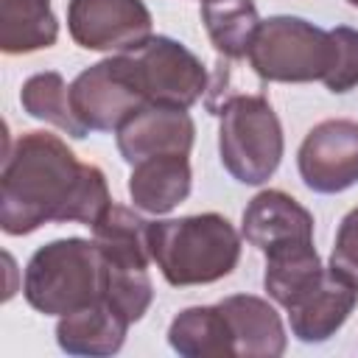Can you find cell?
I'll return each instance as SVG.
<instances>
[{
	"instance_id": "277c9868",
	"label": "cell",
	"mask_w": 358,
	"mask_h": 358,
	"mask_svg": "<svg viewBox=\"0 0 358 358\" xmlns=\"http://www.w3.org/2000/svg\"><path fill=\"white\" fill-rule=\"evenodd\" d=\"M221 117L218 154L227 173L241 185H263L282 159V126L263 95L238 92L215 112Z\"/></svg>"
},
{
	"instance_id": "5b68a950",
	"label": "cell",
	"mask_w": 358,
	"mask_h": 358,
	"mask_svg": "<svg viewBox=\"0 0 358 358\" xmlns=\"http://www.w3.org/2000/svg\"><path fill=\"white\" fill-rule=\"evenodd\" d=\"M330 31L291 14H277L260 22L249 48V64L263 81L305 84L322 81L330 70Z\"/></svg>"
},
{
	"instance_id": "e0dca14e",
	"label": "cell",
	"mask_w": 358,
	"mask_h": 358,
	"mask_svg": "<svg viewBox=\"0 0 358 358\" xmlns=\"http://www.w3.org/2000/svg\"><path fill=\"white\" fill-rule=\"evenodd\" d=\"M168 344L182 358H224L235 355V341L227 316L218 305L185 308L168 327Z\"/></svg>"
},
{
	"instance_id": "9a60e30c",
	"label": "cell",
	"mask_w": 358,
	"mask_h": 358,
	"mask_svg": "<svg viewBox=\"0 0 358 358\" xmlns=\"http://www.w3.org/2000/svg\"><path fill=\"white\" fill-rule=\"evenodd\" d=\"M129 322L103 299L73 310L59 319L56 324V341L67 355H90L103 358L120 352L126 341Z\"/></svg>"
},
{
	"instance_id": "3957f363",
	"label": "cell",
	"mask_w": 358,
	"mask_h": 358,
	"mask_svg": "<svg viewBox=\"0 0 358 358\" xmlns=\"http://www.w3.org/2000/svg\"><path fill=\"white\" fill-rule=\"evenodd\" d=\"M106 263L95 241L59 238L39 246L22 277L25 302L45 316H67L103 299Z\"/></svg>"
},
{
	"instance_id": "d4e9b609",
	"label": "cell",
	"mask_w": 358,
	"mask_h": 358,
	"mask_svg": "<svg viewBox=\"0 0 358 358\" xmlns=\"http://www.w3.org/2000/svg\"><path fill=\"white\" fill-rule=\"evenodd\" d=\"M347 3H350V6H355V8H358V0H347Z\"/></svg>"
},
{
	"instance_id": "603a6c76",
	"label": "cell",
	"mask_w": 358,
	"mask_h": 358,
	"mask_svg": "<svg viewBox=\"0 0 358 358\" xmlns=\"http://www.w3.org/2000/svg\"><path fill=\"white\" fill-rule=\"evenodd\" d=\"M333 42V56H330V70L322 78L330 92H350L358 87V31L347 25H336L330 31Z\"/></svg>"
},
{
	"instance_id": "2e32d148",
	"label": "cell",
	"mask_w": 358,
	"mask_h": 358,
	"mask_svg": "<svg viewBox=\"0 0 358 358\" xmlns=\"http://www.w3.org/2000/svg\"><path fill=\"white\" fill-rule=\"evenodd\" d=\"M90 229L109 268H148V221L134 210L112 201Z\"/></svg>"
},
{
	"instance_id": "7402d4cb",
	"label": "cell",
	"mask_w": 358,
	"mask_h": 358,
	"mask_svg": "<svg viewBox=\"0 0 358 358\" xmlns=\"http://www.w3.org/2000/svg\"><path fill=\"white\" fill-rule=\"evenodd\" d=\"M103 302H109L129 324L140 322L154 302L148 268H109L103 282Z\"/></svg>"
},
{
	"instance_id": "52a82bcc",
	"label": "cell",
	"mask_w": 358,
	"mask_h": 358,
	"mask_svg": "<svg viewBox=\"0 0 358 358\" xmlns=\"http://www.w3.org/2000/svg\"><path fill=\"white\" fill-rule=\"evenodd\" d=\"M70 101L90 131H117L129 117L148 106L126 53L81 70L70 84Z\"/></svg>"
},
{
	"instance_id": "ac0fdd59",
	"label": "cell",
	"mask_w": 358,
	"mask_h": 358,
	"mask_svg": "<svg viewBox=\"0 0 358 358\" xmlns=\"http://www.w3.org/2000/svg\"><path fill=\"white\" fill-rule=\"evenodd\" d=\"M59 39V20L50 0H0V50L8 56L50 48Z\"/></svg>"
},
{
	"instance_id": "484cf974",
	"label": "cell",
	"mask_w": 358,
	"mask_h": 358,
	"mask_svg": "<svg viewBox=\"0 0 358 358\" xmlns=\"http://www.w3.org/2000/svg\"><path fill=\"white\" fill-rule=\"evenodd\" d=\"M201 3H210V0H201Z\"/></svg>"
},
{
	"instance_id": "30bf717a",
	"label": "cell",
	"mask_w": 358,
	"mask_h": 358,
	"mask_svg": "<svg viewBox=\"0 0 358 358\" xmlns=\"http://www.w3.org/2000/svg\"><path fill=\"white\" fill-rule=\"evenodd\" d=\"M117 151L120 157L134 165L148 157H162V154H190L196 126L187 109L176 106H159L148 103L143 106L134 117H129L117 131Z\"/></svg>"
},
{
	"instance_id": "7a4b0ae2",
	"label": "cell",
	"mask_w": 358,
	"mask_h": 358,
	"mask_svg": "<svg viewBox=\"0 0 358 358\" xmlns=\"http://www.w3.org/2000/svg\"><path fill=\"white\" fill-rule=\"evenodd\" d=\"M151 260L162 277L176 285H210L241 260V235L218 213L148 221Z\"/></svg>"
},
{
	"instance_id": "8992f818",
	"label": "cell",
	"mask_w": 358,
	"mask_h": 358,
	"mask_svg": "<svg viewBox=\"0 0 358 358\" xmlns=\"http://www.w3.org/2000/svg\"><path fill=\"white\" fill-rule=\"evenodd\" d=\"M126 56L148 103L190 109L210 87L201 59L171 36H151Z\"/></svg>"
},
{
	"instance_id": "5bb4252c",
	"label": "cell",
	"mask_w": 358,
	"mask_h": 358,
	"mask_svg": "<svg viewBox=\"0 0 358 358\" xmlns=\"http://www.w3.org/2000/svg\"><path fill=\"white\" fill-rule=\"evenodd\" d=\"M193 171L185 154L148 157L131 165L129 196L137 210L151 215H165L190 196Z\"/></svg>"
},
{
	"instance_id": "4fadbf2b",
	"label": "cell",
	"mask_w": 358,
	"mask_h": 358,
	"mask_svg": "<svg viewBox=\"0 0 358 358\" xmlns=\"http://www.w3.org/2000/svg\"><path fill=\"white\" fill-rule=\"evenodd\" d=\"M227 316L238 358H280L285 352V327L274 305L252 294H232L218 302Z\"/></svg>"
},
{
	"instance_id": "8fae6325",
	"label": "cell",
	"mask_w": 358,
	"mask_h": 358,
	"mask_svg": "<svg viewBox=\"0 0 358 358\" xmlns=\"http://www.w3.org/2000/svg\"><path fill=\"white\" fill-rule=\"evenodd\" d=\"M241 235L263 255L296 243H313V215L282 190H260L243 210Z\"/></svg>"
},
{
	"instance_id": "ba28073f",
	"label": "cell",
	"mask_w": 358,
	"mask_h": 358,
	"mask_svg": "<svg viewBox=\"0 0 358 358\" xmlns=\"http://www.w3.org/2000/svg\"><path fill=\"white\" fill-rule=\"evenodd\" d=\"M67 31L84 50L129 53L151 39V11L143 0H70Z\"/></svg>"
},
{
	"instance_id": "cb8c5ba5",
	"label": "cell",
	"mask_w": 358,
	"mask_h": 358,
	"mask_svg": "<svg viewBox=\"0 0 358 358\" xmlns=\"http://www.w3.org/2000/svg\"><path fill=\"white\" fill-rule=\"evenodd\" d=\"M330 268L358 288V207H352L336 232V243L330 252Z\"/></svg>"
},
{
	"instance_id": "9c48e42d",
	"label": "cell",
	"mask_w": 358,
	"mask_h": 358,
	"mask_svg": "<svg viewBox=\"0 0 358 358\" xmlns=\"http://www.w3.org/2000/svg\"><path fill=\"white\" fill-rule=\"evenodd\" d=\"M296 165L313 193H341L358 185V123L347 117L316 123L299 145Z\"/></svg>"
},
{
	"instance_id": "ffe728a7",
	"label": "cell",
	"mask_w": 358,
	"mask_h": 358,
	"mask_svg": "<svg viewBox=\"0 0 358 358\" xmlns=\"http://www.w3.org/2000/svg\"><path fill=\"white\" fill-rule=\"evenodd\" d=\"M322 274H324V266L316 255V246L313 243H296V246L266 252L263 288L277 305L288 308Z\"/></svg>"
},
{
	"instance_id": "44dd1931",
	"label": "cell",
	"mask_w": 358,
	"mask_h": 358,
	"mask_svg": "<svg viewBox=\"0 0 358 358\" xmlns=\"http://www.w3.org/2000/svg\"><path fill=\"white\" fill-rule=\"evenodd\" d=\"M20 103L22 109L36 117L45 120L50 126H56L59 131H64L67 137H87V126L78 120L73 101H70V87L67 81L56 73V70H45V73H34L22 90H20Z\"/></svg>"
},
{
	"instance_id": "7c38bea8",
	"label": "cell",
	"mask_w": 358,
	"mask_h": 358,
	"mask_svg": "<svg viewBox=\"0 0 358 358\" xmlns=\"http://www.w3.org/2000/svg\"><path fill=\"white\" fill-rule=\"evenodd\" d=\"M358 305V288L341 280L330 266L324 274L296 296L285 313L291 322V333L305 344H322L350 319L352 308Z\"/></svg>"
},
{
	"instance_id": "d6986e66",
	"label": "cell",
	"mask_w": 358,
	"mask_h": 358,
	"mask_svg": "<svg viewBox=\"0 0 358 358\" xmlns=\"http://www.w3.org/2000/svg\"><path fill=\"white\" fill-rule=\"evenodd\" d=\"M201 22L218 56H224L227 62H238L249 56L263 20L257 17L252 0H210L201 3Z\"/></svg>"
},
{
	"instance_id": "6da1fadb",
	"label": "cell",
	"mask_w": 358,
	"mask_h": 358,
	"mask_svg": "<svg viewBox=\"0 0 358 358\" xmlns=\"http://www.w3.org/2000/svg\"><path fill=\"white\" fill-rule=\"evenodd\" d=\"M112 204L106 176L50 131H25L6 148L0 176V227L6 235H28L39 227H92Z\"/></svg>"
}]
</instances>
